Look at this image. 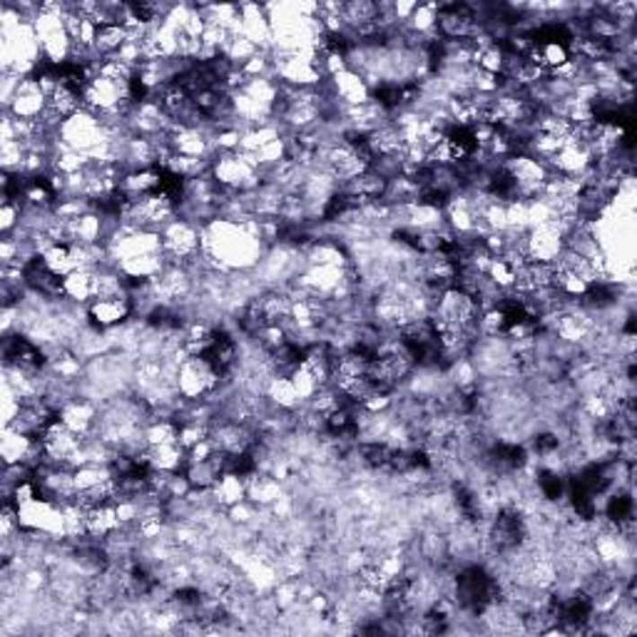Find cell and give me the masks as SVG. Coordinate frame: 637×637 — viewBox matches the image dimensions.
<instances>
[{"mask_svg": "<svg viewBox=\"0 0 637 637\" xmlns=\"http://www.w3.org/2000/svg\"><path fill=\"white\" fill-rule=\"evenodd\" d=\"M483 31L471 3H441L436 18V33L441 40H473Z\"/></svg>", "mask_w": 637, "mask_h": 637, "instance_id": "7a4b0ae2", "label": "cell"}, {"mask_svg": "<svg viewBox=\"0 0 637 637\" xmlns=\"http://www.w3.org/2000/svg\"><path fill=\"white\" fill-rule=\"evenodd\" d=\"M58 416H60V421L66 423L70 431L77 433L80 438H87V436L95 433V426H98L100 419V406L93 399H87V396H75V399L67 401Z\"/></svg>", "mask_w": 637, "mask_h": 637, "instance_id": "8992f818", "label": "cell"}, {"mask_svg": "<svg viewBox=\"0 0 637 637\" xmlns=\"http://www.w3.org/2000/svg\"><path fill=\"white\" fill-rule=\"evenodd\" d=\"M506 58L508 50L503 43H493L488 45L486 50L478 53V66L481 70H486L491 75H503V67H506Z\"/></svg>", "mask_w": 637, "mask_h": 637, "instance_id": "5bb4252c", "label": "cell"}, {"mask_svg": "<svg viewBox=\"0 0 637 637\" xmlns=\"http://www.w3.org/2000/svg\"><path fill=\"white\" fill-rule=\"evenodd\" d=\"M5 112H11L13 118L25 119V122H35L48 110V95L43 93V87L38 85V80L33 75L22 77L21 87L15 93V98L11 100L8 108H3Z\"/></svg>", "mask_w": 637, "mask_h": 637, "instance_id": "5b68a950", "label": "cell"}, {"mask_svg": "<svg viewBox=\"0 0 637 637\" xmlns=\"http://www.w3.org/2000/svg\"><path fill=\"white\" fill-rule=\"evenodd\" d=\"M63 296L73 304H87L95 299V271L75 270L63 277Z\"/></svg>", "mask_w": 637, "mask_h": 637, "instance_id": "ba28073f", "label": "cell"}, {"mask_svg": "<svg viewBox=\"0 0 637 637\" xmlns=\"http://www.w3.org/2000/svg\"><path fill=\"white\" fill-rule=\"evenodd\" d=\"M145 461L152 471H163V473H182L187 465V451L180 443H167V446H155L147 448Z\"/></svg>", "mask_w": 637, "mask_h": 637, "instance_id": "52a82bcc", "label": "cell"}, {"mask_svg": "<svg viewBox=\"0 0 637 637\" xmlns=\"http://www.w3.org/2000/svg\"><path fill=\"white\" fill-rule=\"evenodd\" d=\"M264 399L270 401L271 409L279 411H296L302 406V399L299 394L294 389L292 378L284 376H271L270 384H267V391H264Z\"/></svg>", "mask_w": 637, "mask_h": 637, "instance_id": "9c48e42d", "label": "cell"}, {"mask_svg": "<svg viewBox=\"0 0 637 637\" xmlns=\"http://www.w3.org/2000/svg\"><path fill=\"white\" fill-rule=\"evenodd\" d=\"M565 249V237L558 229L555 222L540 225V227L528 229V242H526V254L533 261H553L561 257V252Z\"/></svg>", "mask_w": 637, "mask_h": 637, "instance_id": "277c9868", "label": "cell"}, {"mask_svg": "<svg viewBox=\"0 0 637 637\" xmlns=\"http://www.w3.org/2000/svg\"><path fill=\"white\" fill-rule=\"evenodd\" d=\"M222 376L205 357H187L177 368V394L184 401H209L225 386Z\"/></svg>", "mask_w": 637, "mask_h": 637, "instance_id": "6da1fadb", "label": "cell"}, {"mask_svg": "<svg viewBox=\"0 0 637 637\" xmlns=\"http://www.w3.org/2000/svg\"><path fill=\"white\" fill-rule=\"evenodd\" d=\"M40 260L48 270L58 274V277H67L70 271H75V260H73V247L67 244H53L40 254Z\"/></svg>", "mask_w": 637, "mask_h": 637, "instance_id": "4fadbf2b", "label": "cell"}, {"mask_svg": "<svg viewBox=\"0 0 637 637\" xmlns=\"http://www.w3.org/2000/svg\"><path fill=\"white\" fill-rule=\"evenodd\" d=\"M128 43V31L125 25H102L98 28V35H95V43H93V50L98 58L108 60V58H115V55L122 50V45Z\"/></svg>", "mask_w": 637, "mask_h": 637, "instance_id": "7c38bea8", "label": "cell"}, {"mask_svg": "<svg viewBox=\"0 0 637 637\" xmlns=\"http://www.w3.org/2000/svg\"><path fill=\"white\" fill-rule=\"evenodd\" d=\"M132 319L130 296L122 299H93L87 304V322L100 332H112Z\"/></svg>", "mask_w": 637, "mask_h": 637, "instance_id": "3957f363", "label": "cell"}, {"mask_svg": "<svg viewBox=\"0 0 637 637\" xmlns=\"http://www.w3.org/2000/svg\"><path fill=\"white\" fill-rule=\"evenodd\" d=\"M212 493H215L217 506L227 510V508L237 506L247 498V481L239 473H222L217 486L212 488Z\"/></svg>", "mask_w": 637, "mask_h": 637, "instance_id": "8fae6325", "label": "cell"}, {"mask_svg": "<svg viewBox=\"0 0 637 637\" xmlns=\"http://www.w3.org/2000/svg\"><path fill=\"white\" fill-rule=\"evenodd\" d=\"M119 528V518L118 510H115V503H105V506L90 508L87 510V535L95 540L108 538L110 533H115Z\"/></svg>", "mask_w": 637, "mask_h": 637, "instance_id": "30bf717a", "label": "cell"}]
</instances>
